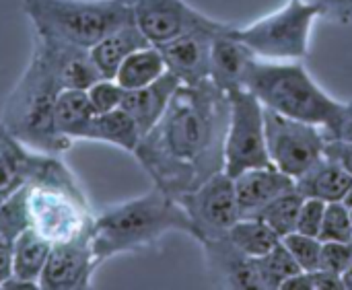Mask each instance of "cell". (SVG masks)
Returning <instances> with one entry per match:
<instances>
[{"label":"cell","mask_w":352,"mask_h":290,"mask_svg":"<svg viewBox=\"0 0 352 290\" xmlns=\"http://www.w3.org/2000/svg\"><path fill=\"white\" fill-rule=\"evenodd\" d=\"M229 97L210 78L179 85L161 120L132 153L155 188L173 198L194 192L225 169Z\"/></svg>","instance_id":"obj_1"},{"label":"cell","mask_w":352,"mask_h":290,"mask_svg":"<svg viewBox=\"0 0 352 290\" xmlns=\"http://www.w3.org/2000/svg\"><path fill=\"white\" fill-rule=\"evenodd\" d=\"M167 233H186L194 239V225L182 202L159 188L107 206L95 214L91 243L99 266L120 254L151 247Z\"/></svg>","instance_id":"obj_2"},{"label":"cell","mask_w":352,"mask_h":290,"mask_svg":"<svg viewBox=\"0 0 352 290\" xmlns=\"http://www.w3.org/2000/svg\"><path fill=\"white\" fill-rule=\"evenodd\" d=\"M60 91L62 85L50 60L37 45H33V54L23 74L4 101L0 126L31 150L56 155L66 153L74 140L62 136L54 124Z\"/></svg>","instance_id":"obj_3"},{"label":"cell","mask_w":352,"mask_h":290,"mask_svg":"<svg viewBox=\"0 0 352 290\" xmlns=\"http://www.w3.org/2000/svg\"><path fill=\"white\" fill-rule=\"evenodd\" d=\"M243 87L276 113L322 126L330 132L342 111V101L328 95L301 64V60L254 58L245 70Z\"/></svg>","instance_id":"obj_4"},{"label":"cell","mask_w":352,"mask_h":290,"mask_svg":"<svg viewBox=\"0 0 352 290\" xmlns=\"http://www.w3.org/2000/svg\"><path fill=\"white\" fill-rule=\"evenodd\" d=\"M21 6L35 35L87 49L134 21L132 0H23Z\"/></svg>","instance_id":"obj_5"},{"label":"cell","mask_w":352,"mask_h":290,"mask_svg":"<svg viewBox=\"0 0 352 290\" xmlns=\"http://www.w3.org/2000/svg\"><path fill=\"white\" fill-rule=\"evenodd\" d=\"M320 10L311 0H287L278 10L245 25H233L231 35L262 60H305Z\"/></svg>","instance_id":"obj_6"},{"label":"cell","mask_w":352,"mask_h":290,"mask_svg":"<svg viewBox=\"0 0 352 290\" xmlns=\"http://www.w3.org/2000/svg\"><path fill=\"white\" fill-rule=\"evenodd\" d=\"M229 97V126L225 136V173L237 177L239 173L270 163L266 144L264 105L245 87L233 89Z\"/></svg>","instance_id":"obj_7"},{"label":"cell","mask_w":352,"mask_h":290,"mask_svg":"<svg viewBox=\"0 0 352 290\" xmlns=\"http://www.w3.org/2000/svg\"><path fill=\"white\" fill-rule=\"evenodd\" d=\"M264 122L270 163L289 177L297 179L324 157L328 136L322 126L293 120L266 107Z\"/></svg>","instance_id":"obj_8"},{"label":"cell","mask_w":352,"mask_h":290,"mask_svg":"<svg viewBox=\"0 0 352 290\" xmlns=\"http://www.w3.org/2000/svg\"><path fill=\"white\" fill-rule=\"evenodd\" d=\"M27 210L31 229L43 235L52 245L91 233L95 219L89 204H82L62 192L31 186H27Z\"/></svg>","instance_id":"obj_9"},{"label":"cell","mask_w":352,"mask_h":290,"mask_svg":"<svg viewBox=\"0 0 352 290\" xmlns=\"http://www.w3.org/2000/svg\"><path fill=\"white\" fill-rule=\"evenodd\" d=\"M177 200L194 225V239L198 243L227 235L229 229L241 219L233 177L225 171L217 173L200 188Z\"/></svg>","instance_id":"obj_10"},{"label":"cell","mask_w":352,"mask_h":290,"mask_svg":"<svg viewBox=\"0 0 352 290\" xmlns=\"http://www.w3.org/2000/svg\"><path fill=\"white\" fill-rule=\"evenodd\" d=\"M134 23L144 33L148 43L163 45L188 31L194 29H217L227 31L233 25L225 21H217L186 0H132Z\"/></svg>","instance_id":"obj_11"},{"label":"cell","mask_w":352,"mask_h":290,"mask_svg":"<svg viewBox=\"0 0 352 290\" xmlns=\"http://www.w3.org/2000/svg\"><path fill=\"white\" fill-rule=\"evenodd\" d=\"M99 262L93 252L91 233H85L72 241L54 243L47 264L39 276V289L43 290H85L91 289V278Z\"/></svg>","instance_id":"obj_12"},{"label":"cell","mask_w":352,"mask_h":290,"mask_svg":"<svg viewBox=\"0 0 352 290\" xmlns=\"http://www.w3.org/2000/svg\"><path fill=\"white\" fill-rule=\"evenodd\" d=\"M229 31V29H227ZM219 33L217 29H194L163 45H159L167 70L177 76L182 85H200L210 78V52L212 41Z\"/></svg>","instance_id":"obj_13"},{"label":"cell","mask_w":352,"mask_h":290,"mask_svg":"<svg viewBox=\"0 0 352 290\" xmlns=\"http://www.w3.org/2000/svg\"><path fill=\"white\" fill-rule=\"evenodd\" d=\"M33 41L45 54V58L50 60L62 89H82V91H87L99 78H105L101 74V70L97 68L93 56H91V49L68 43V41H62V39L35 35V33H33Z\"/></svg>","instance_id":"obj_14"},{"label":"cell","mask_w":352,"mask_h":290,"mask_svg":"<svg viewBox=\"0 0 352 290\" xmlns=\"http://www.w3.org/2000/svg\"><path fill=\"white\" fill-rule=\"evenodd\" d=\"M206 256L208 272L217 280L219 287L225 289H245V290H264L258 268H256V258L243 256L227 235L210 239L200 243Z\"/></svg>","instance_id":"obj_15"},{"label":"cell","mask_w":352,"mask_h":290,"mask_svg":"<svg viewBox=\"0 0 352 290\" xmlns=\"http://www.w3.org/2000/svg\"><path fill=\"white\" fill-rule=\"evenodd\" d=\"M241 216H258L274 198L295 188V179L274 165L256 167L233 177Z\"/></svg>","instance_id":"obj_16"},{"label":"cell","mask_w":352,"mask_h":290,"mask_svg":"<svg viewBox=\"0 0 352 290\" xmlns=\"http://www.w3.org/2000/svg\"><path fill=\"white\" fill-rule=\"evenodd\" d=\"M179 85L182 82L177 80V76H173L167 70L155 82L124 93L122 109L130 113V118L136 122L142 136L161 120V115L165 113V109H167V105H169V101L175 95Z\"/></svg>","instance_id":"obj_17"},{"label":"cell","mask_w":352,"mask_h":290,"mask_svg":"<svg viewBox=\"0 0 352 290\" xmlns=\"http://www.w3.org/2000/svg\"><path fill=\"white\" fill-rule=\"evenodd\" d=\"M231 29L214 37L210 52V80L225 93L243 87L245 70L256 58L245 43L231 35Z\"/></svg>","instance_id":"obj_18"},{"label":"cell","mask_w":352,"mask_h":290,"mask_svg":"<svg viewBox=\"0 0 352 290\" xmlns=\"http://www.w3.org/2000/svg\"><path fill=\"white\" fill-rule=\"evenodd\" d=\"M25 186L62 192V194H68L82 204H89V198H87L78 177L72 173V169L56 153H37V150L29 153L27 183Z\"/></svg>","instance_id":"obj_19"},{"label":"cell","mask_w":352,"mask_h":290,"mask_svg":"<svg viewBox=\"0 0 352 290\" xmlns=\"http://www.w3.org/2000/svg\"><path fill=\"white\" fill-rule=\"evenodd\" d=\"M352 188V175L330 157L318 159L303 175L295 179V190L303 198H316L326 204L342 202Z\"/></svg>","instance_id":"obj_20"},{"label":"cell","mask_w":352,"mask_h":290,"mask_svg":"<svg viewBox=\"0 0 352 290\" xmlns=\"http://www.w3.org/2000/svg\"><path fill=\"white\" fill-rule=\"evenodd\" d=\"M144 45H153V43H148L144 33L132 21V23L116 29L107 37H103L99 43H95L91 47V56L105 78H116V72L122 66V62L130 54H134L136 49H140Z\"/></svg>","instance_id":"obj_21"},{"label":"cell","mask_w":352,"mask_h":290,"mask_svg":"<svg viewBox=\"0 0 352 290\" xmlns=\"http://www.w3.org/2000/svg\"><path fill=\"white\" fill-rule=\"evenodd\" d=\"M140 138H142V134H140L136 122L130 118L128 111L118 107V109H111L105 113H95L80 140L105 142V144H113L126 153H134Z\"/></svg>","instance_id":"obj_22"},{"label":"cell","mask_w":352,"mask_h":290,"mask_svg":"<svg viewBox=\"0 0 352 290\" xmlns=\"http://www.w3.org/2000/svg\"><path fill=\"white\" fill-rule=\"evenodd\" d=\"M52 252V243L39 235L35 229H25L14 239V254H12V274L21 280L31 282L39 289V276L47 264Z\"/></svg>","instance_id":"obj_23"},{"label":"cell","mask_w":352,"mask_h":290,"mask_svg":"<svg viewBox=\"0 0 352 290\" xmlns=\"http://www.w3.org/2000/svg\"><path fill=\"white\" fill-rule=\"evenodd\" d=\"M95 115L89 95L82 89H62L58 99H56V109H54V124L56 130L70 138V140H80L91 118Z\"/></svg>","instance_id":"obj_24"},{"label":"cell","mask_w":352,"mask_h":290,"mask_svg":"<svg viewBox=\"0 0 352 290\" xmlns=\"http://www.w3.org/2000/svg\"><path fill=\"white\" fill-rule=\"evenodd\" d=\"M165 72L167 64L163 60L161 49L157 45H144L122 62V66L116 72V80L122 85V89L132 91L155 82Z\"/></svg>","instance_id":"obj_25"},{"label":"cell","mask_w":352,"mask_h":290,"mask_svg":"<svg viewBox=\"0 0 352 290\" xmlns=\"http://www.w3.org/2000/svg\"><path fill=\"white\" fill-rule=\"evenodd\" d=\"M29 153L31 148L0 126V204L27 183Z\"/></svg>","instance_id":"obj_26"},{"label":"cell","mask_w":352,"mask_h":290,"mask_svg":"<svg viewBox=\"0 0 352 290\" xmlns=\"http://www.w3.org/2000/svg\"><path fill=\"white\" fill-rule=\"evenodd\" d=\"M229 241L248 258H262L272 252L280 237L258 216H241L227 233Z\"/></svg>","instance_id":"obj_27"},{"label":"cell","mask_w":352,"mask_h":290,"mask_svg":"<svg viewBox=\"0 0 352 290\" xmlns=\"http://www.w3.org/2000/svg\"><path fill=\"white\" fill-rule=\"evenodd\" d=\"M256 268L264 290H283L289 278L303 272L291 256V252L283 245V241L266 256L256 258Z\"/></svg>","instance_id":"obj_28"},{"label":"cell","mask_w":352,"mask_h":290,"mask_svg":"<svg viewBox=\"0 0 352 290\" xmlns=\"http://www.w3.org/2000/svg\"><path fill=\"white\" fill-rule=\"evenodd\" d=\"M303 200L305 198L293 188V190L280 194L278 198H274L268 206H264V210L258 214V219H262L283 239L285 235L297 231V219H299Z\"/></svg>","instance_id":"obj_29"},{"label":"cell","mask_w":352,"mask_h":290,"mask_svg":"<svg viewBox=\"0 0 352 290\" xmlns=\"http://www.w3.org/2000/svg\"><path fill=\"white\" fill-rule=\"evenodd\" d=\"M320 241H340L352 243L351 208L344 202L326 204V214L320 231Z\"/></svg>","instance_id":"obj_30"},{"label":"cell","mask_w":352,"mask_h":290,"mask_svg":"<svg viewBox=\"0 0 352 290\" xmlns=\"http://www.w3.org/2000/svg\"><path fill=\"white\" fill-rule=\"evenodd\" d=\"M280 241L291 252V256L295 258V262L299 264V268L303 272H314L320 268V254H322L320 237H311V235L293 231V233L285 235Z\"/></svg>","instance_id":"obj_31"},{"label":"cell","mask_w":352,"mask_h":290,"mask_svg":"<svg viewBox=\"0 0 352 290\" xmlns=\"http://www.w3.org/2000/svg\"><path fill=\"white\" fill-rule=\"evenodd\" d=\"M124 93L126 89H122V85L116 78H99L95 85L87 89V95L95 113H105V111L122 107Z\"/></svg>","instance_id":"obj_32"},{"label":"cell","mask_w":352,"mask_h":290,"mask_svg":"<svg viewBox=\"0 0 352 290\" xmlns=\"http://www.w3.org/2000/svg\"><path fill=\"white\" fill-rule=\"evenodd\" d=\"M352 262V243L340 241H322V254H320V268L324 272L342 276Z\"/></svg>","instance_id":"obj_33"},{"label":"cell","mask_w":352,"mask_h":290,"mask_svg":"<svg viewBox=\"0 0 352 290\" xmlns=\"http://www.w3.org/2000/svg\"><path fill=\"white\" fill-rule=\"evenodd\" d=\"M324 214H326V202L316 200V198H305L301 212H299V219H297V231L303 235L320 237Z\"/></svg>","instance_id":"obj_34"},{"label":"cell","mask_w":352,"mask_h":290,"mask_svg":"<svg viewBox=\"0 0 352 290\" xmlns=\"http://www.w3.org/2000/svg\"><path fill=\"white\" fill-rule=\"evenodd\" d=\"M311 2L318 6L320 16L338 25L352 23V0H311Z\"/></svg>","instance_id":"obj_35"},{"label":"cell","mask_w":352,"mask_h":290,"mask_svg":"<svg viewBox=\"0 0 352 290\" xmlns=\"http://www.w3.org/2000/svg\"><path fill=\"white\" fill-rule=\"evenodd\" d=\"M324 155L330 157L332 161H336L344 171H349L352 175V140L328 136L326 146H324Z\"/></svg>","instance_id":"obj_36"},{"label":"cell","mask_w":352,"mask_h":290,"mask_svg":"<svg viewBox=\"0 0 352 290\" xmlns=\"http://www.w3.org/2000/svg\"><path fill=\"white\" fill-rule=\"evenodd\" d=\"M12 254H14V239L0 233V285L12 274Z\"/></svg>","instance_id":"obj_37"},{"label":"cell","mask_w":352,"mask_h":290,"mask_svg":"<svg viewBox=\"0 0 352 290\" xmlns=\"http://www.w3.org/2000/svg\"><path fill=\"white\" fill-rule=\"evenodd\" d=\"M326 136L352 140V101H346L342 105V111H340V118H338L336 126L330 132H326Z\"/></svg>","instance_id":"obj_38"},{"label":"cell","mask_w":352,"mask_h":290,"mask_svg":"<svg viewBox=\"0 0 352 290\" xmlns=\"http://www.w3.org/2000/svg\"><path fill=\"white\" fill-rule=\"evenodd\" d=\"M342 282H344V289L352 290V262L351 266L346 268V272L342 274Z\"/></svg>","instance_id":"obj_39"},{"label":"cell","mask_w":352,"mask_h":290,"mask_svg":"<svg viewBox=\"0 0 352 290\" xmlns=\"http://www.w3.org/2000/svg\"><path fill=\"white\" fill-rule=\"evenodd\" d=\"M342 202H344V204H346V206L352 210V188L346 192V196H344V200H342Z\"/></svg>","instance_id":"obj_40"},{"label":"cell","mask_w":352,"mask_h":290,"mask_svg":"<svg viewBox=\"0 0 352 290\" xmlns=\"http://www.w3.org/2000/svg\"><path fill=\"white\" fill-rule=\"evenodd\" d=\"M351 216H352V210H351Z\"/></svg>","instance_id":"obj_41"}]
</instances>
